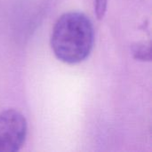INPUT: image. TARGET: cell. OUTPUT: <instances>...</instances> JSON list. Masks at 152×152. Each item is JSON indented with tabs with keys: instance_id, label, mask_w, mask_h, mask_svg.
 Wrapping results in <instances>:
<instances>
[{
	"instance_id": "obj_1",
	"label": "cell",
	"mask_w": 152,
	"mask_h": 152,
	"mask_svg": "<svg viewBox=\"0 0 152 152\" xmlns=\"http://www.w3.org/2000/svg\"><path fill=\"white\" fill-rule=\"evenodd\" d=\"M94 30L91 20L83 12H68L56 20L50 39L55 57L67 64L84 61L91 53Z\"/></svg>"
},
{
	"instance_id": "obj_2",
	"label": "cell",
	"mask_w": 152,
	"mask_h": 152,
	"mask_svg": "<svg viewBox=\"0 0 152 152\" xmlns=\"http://www.w3.org/2000/svg\"><path fill=\"white\" fill-rule=\"evenodd\" d=\"M28 134L25 117L14 109L0 112V152H16L23 146Z\"/></svg>"
},
{
	"instance_id": "obj_3",
	"label": "cell",
	"mask_w": 152,
	"mask_h": 152,
	"mask_svg": "<svg viewBox=\"0 0 152 152\" xmlns=\"http://www.w3.org/2000/svg\"><path fill=\"white\" fill-rule=\"evenodd\" d=\"M132 51L136 60L143 61H150L151 60V51L150 45H146L144 43H138L133 46Z\"/></svg>"
},
{
	"instance_id": "obj_4",
	"label": "cell",
	"mask_w": 152,
	"mask_h": 152,
	"mask_svg": "<svg viewBox=\"0 0 152 152\" xmlns=\"http://www.w3.org/2000/svg\"><path fill=\"white\" fill-rule=\"evenodd\" d=\"M109 0H94V13L98 20H102L107 12Z\"/></svg>"
}]
</instances>
